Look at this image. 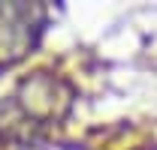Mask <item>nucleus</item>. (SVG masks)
<instances>
[{
    "label": "nucleus",
    "instance_id": "nucleus-1",
    "mask_svg": "<svg viewBox=\"0 0 157 150\" xmlns=\"http://www.w3.org/2000/svg\"><path fill=\"white\" fill-rule=\"evenodd\" d=\"M70 108V87L48 72H36L24 78L9 102V117L30 129H42L60 120Z\"/></svg>",
    "mask_w": 157,
    "mask_h": 150
},
{
    "label": "nucleus",
    "instance_id": "nucleus-2",
    "mask_svg": "<svg viewBox=\"0 0 157 150\" xmlns=\"http://www.w3.org/2000/svg\"><path fill=\"white\" fill-rule=\"evenodd\" d=\"M42 18L36 3H0V63H15L33 48Z\"/></svg>",
    "mask_w": 157,
    "mask_h": 150
}]
</instances>
